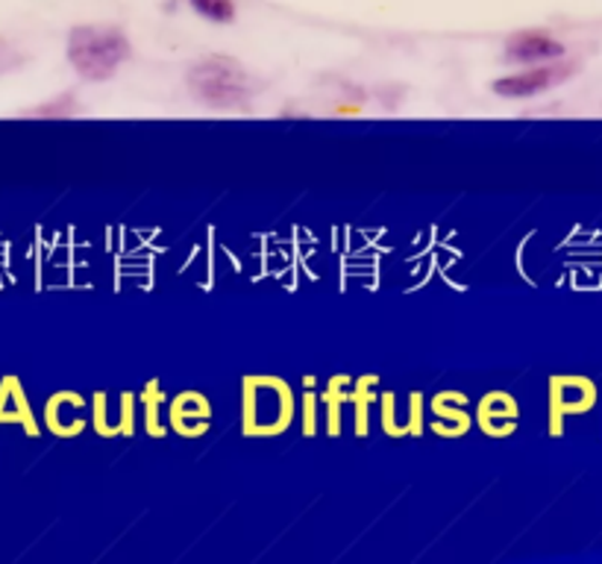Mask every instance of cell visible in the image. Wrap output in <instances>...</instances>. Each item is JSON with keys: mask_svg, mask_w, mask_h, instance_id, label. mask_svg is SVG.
Listing matches in <instances>:
<instances>
[{"mask_svg": "<svg viewBox=\"0 0 602 564\" xmlns=\"http://www.w3.org/2000/svg\"><path fill=\"white\" fill-rule=\"evenodd\" d=\"M68 112H74V107H71V100L68 98H62L59 103L53 100V103H44V107H39V109H30V115H44V118H66Z\"/></svg>", "mask_w": 602, "mask_h": 564, "instance_id": "52a82bcc", "label": "cell"}, {"mask_svg": "<svg viewBox=\"0 0 602 564\" xmlns=\"http://www.w3.org/2000/svg\"><path fill=\"white\" fill-rule=\"evenodd\" d=\"M132 48L124 30L118 27L80 24L68 33V62L83 80L103 83L130 59Z\"/></svg>", "mask_w": 602, "mask_h": 564, "instance_id": "6da1fadb", "label": "cell"}, {"mask_svg": "<svg viewBox=\"0 0 602 564\" xmlns=\"http://www.w3.org/2000/svg\"><path fill=\"white\" fill-rule=\"evenodd\" d=\"M198 16H203L207 21H215V24H230L235 21V3L232 0H185Z\"/></svg>", "mask_w": 602, "mask_h": 564, "instance_id": "5b68a950", "label": "cell"}, {"mask_svg": "<svg viewBox=\"0 0 602 564\" xmlns=\"http://www.w3.org/2000/svg\"><path fill=\"white\" fill-rule=\"evenodd\" d=\"M559 57H564V44H561L559 39H553V36L538 33V30L518 33L505 42V59H509V62L532 66V62H546V59Z\"/></svg>", "mask_w": 602, "mask_h": 564, "instance_id": "277c9868", "label": "cell"}, {"mask_svg": "<svg viewBox=\"0 0 602 564\" xmlns=\"http://www.w3.org/2000/svg\"><path fill=\"white\" fill-rule=\"evenodd\" d=\"M189 89L215 109L244 107L250 98V74L239 59L207 57L189 68Z\"/></svg>", "mask_w": 602, "mask_h": 564, "instance_id": "7a4b0ae2", "label": "cell"}, {"mask_svg": "<svg viewBox=\"0 0 602 564\" xmlns=\"http://www.w3.org/2000/svg\"><path fill=\"white\" fill-rule=\"evenodd\" d=\"M24 62V57L18 53L7 39H0V74H7V71H16L18 66Z\"/></svg>", "mask_w": 602, "mask_h": 564, "instance_id": "8992f818", "label": "cell"}, {"mask_svg": "<svg viewBox=\"0 0 602 564\" xmlns=\"http://www.w3.org/2000/svg\"><path fill=\"white\" fill-rule=\"evenodd\" d=\"M576 74V62H564V66H538L529 68V71H520V74L503 77L496 80L494 92L503 94V98H532V94H541L553 85L564 83L570 77Z\"/></svg>", "mask_w": 602, "mask_h": 564, "instance_id": "3957f363", "label": "cell"}]
</instances>
